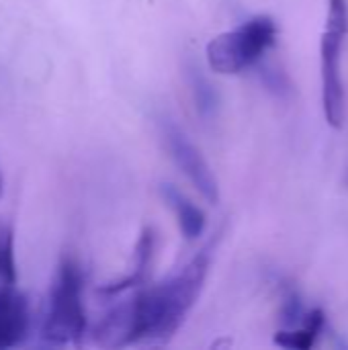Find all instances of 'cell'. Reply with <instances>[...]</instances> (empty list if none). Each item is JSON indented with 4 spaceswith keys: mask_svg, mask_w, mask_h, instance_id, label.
Segmentation results:
<instances>
[{
    "mask_svg": "<svg viewBox=\"0 0 348 350\" xmlns=\"http://www.w3.org/2000/svg\"><path fill=\"white\" fill-rule=\"evenodd\" d=\"M211 265V246L195 254L178 273L160 285L142 289L127 308V328L123 345L168 342L187 320Z\"/></svg>",
    "mask_w": 348,
    "mask_h": 350,
    "instance_id": "cell-1",
    "label": "cell"
},
{
    "mask_svg": "<svg viewBox=\"0 0 348 350\" xmlns=\"http://www.w3.org/2000/svg\"><path fill=\"white\" fill-rule=\"evenodd\" d=\"M86 324L82 267L76 258L64 256L49 291L41 338L55 347L80 345L86 334Z\"/></svg>",
    "mask_w": 348,
    "mask_h": 350,
    "instance_id": "cell-2",
    "label": "cell"
},
{
    "mask_svg": "<svg viewBox=\"0 0 348 350\" xmlns=\"http://www.w3.org/2000/svg\"><path fill=\"white\" fill-rule=\"evenodd\" d=\"M277 39V23L271 16H254L240 27L219 33L207 43L209 68L217 74H238L254 66Z\"/></svg>",
    "mask_w": 348,
    "mask_h": 350,
    "instance_id": "cell-3",
    "label": "cell"
},
{
    "mask_svg": "<svg viewBox=\"0 0 348 350\" xmlns=\"http://www.w3.org/2000/svg\"><path fill=\"white\" fill-rule=\"evenodd\" d=\"M347 31V0H328V23L322 35V76L324 113L332 127H343L345 121V84L340 74V53Z\"/></svg>",
    "mask_w": 348,
    "mask_h": 350,
    "instance_id": "cell-4",
    "label": "cell"
},
{
    "mask_svg": "<svg viewBox=\"0 0 348 350\" xmlns=\"http://www.w3.org/2000/svg\"><path fill=\"white\" fill-rule=\"evenodd\" d=\"M160 131L162 139L170 152L172 162L178 166V170L193 183V187L211 203L215 205L219 201V187L217 178L211 172L207 160L199 152V148L189 139V135L170 119H160Z\"/></svg>",
    "mask_w": 348,
    "mask_h": 350,
    "instance_id": "cell-5",
    "label": "cell"
},
{
    "mask_svg": "<svg viewBox=\"0 0 348 350\" xmlns=\"http://www.w3.org/2000/svg\"><path fill=\"white\" fill-rule=\"evenodd\" d=\"M29 330V304L14 285H0V350L18 347Z\"/></svg>",
    "mask_w": 348,
    "mask_h": 350,
    "instance_id": "cell-6",
    "label": "cell"
},
{
    "mask_svg": "<svg viewBox=\"0 0 348 350\" xmlns=\"http://www.w3.org/2000/svg\"><path fill=\"white\" fill-rule=\"evenodd\" d=\"M135 262H133V271L115 283L103 285L98 289V295L103 297H117L129 289L135 287H144L150 279V271H152V262H154V254H156V232L152 228H146L135 244Z\"/></svg>",
    "mask_w": 348,
    "mask_h": 350,
    "instance_id": "cell-7",
    "label": "cell"
},
{
    "mask_svg": "<svg viewBox=\"0 0 348 350\" xmlns=\"http://www.w3.org/2000/svg\"><path fill=\"white\" fill-rule=\"evenodd\" d=\"M160 191H162L164 201L172 207L183 236L187 240L201 238L205 232V213L195 203H191L174 185H162Z\"/></svg>",
    "mask_w": 348,
    "mask_h": 350,
    "instance_id": "cell-8",
    "label": "cell"
},
{
    "mask_svg": "<svg viewBox=\"0 0 348 350\" xmlns=\"http://www.w3.org/2000/svg\"><path fill=\"white\" fill-rule=\"evenodd\" d=\"M324 328V312L322 310H312L304 318V326L299 330H283L275 336V345L283 349L308 350L314 347L318 334Z\"/></svg>",
    "mask_w": 348,
    "mask_h": 350,
    "instance_id": "cell-9",
    "label": "cell"
},
{
    "mask_svg": "<svg viewBox=\"0 0 348 350\" xmlns=\"http://www.w3.org/2000/svg\"><path fill=\"white\" fill-rule=\"evenodd\" d=\"M187 80H189V86H191V94H193L197 113L203 119H211L219 109V94H217L215 86L193 64H189V68H187Z\"/></svg>",
    "mask_w": 348,
    "mask_h": 350,
    "instance_id": "cell-10",
    "label": "cell"
},
{
    "mask_svg": "<svg viewBox=\"0 0 348 350\" xmlns=\"http://www.w3.org/2000/svg\"><path fill=\"white\" fill-rule=\"evenodd\" d=\"M16 283L14 262V232L10 224L0 221V285Z\"/></svg>",
    "mask_w": 348,
    "mask_h": 350,
    "instance_id": "cell-11",
    "label": "cell"
},
{
    "mask_svg": "<svg viewBox=\"0 0 348 350\" xmlns=\"http://www.w3.org/2000/svg\"><path fill=\"white\" fill-rule=\"evenodd\" d=\"M0 195H2V174H0Z\"/></svg>",
    "mask_w": 348,
    "mask_h": 350,
    "instance_id": "cell-12",
    "label": "cell"
}]
</instances>
